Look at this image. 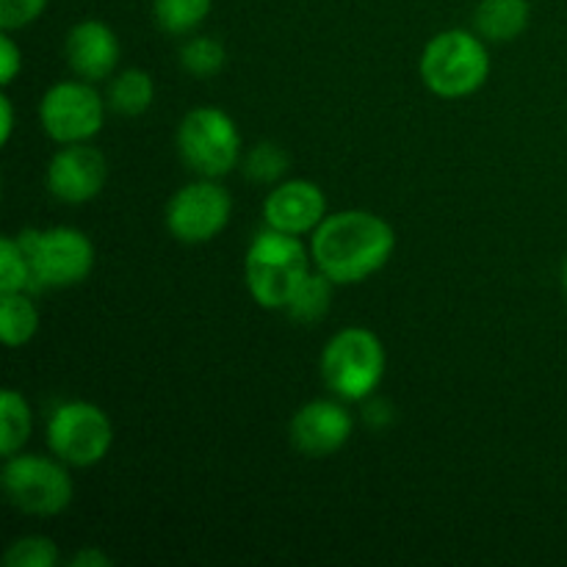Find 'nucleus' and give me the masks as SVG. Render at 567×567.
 <instances>
[{
	"mask_svg": "<svg viewBox=\"0 0 567 567\" xmlns=\"http://www.w3.org/2000/svg\"><path fill=\"white\" fill-rule=\"evenodd\" d=\"M396 249V233L363 208L330 214L310 236V255L316 269L324 271L336 286H354L385 269Z\"/></svg>",
	"mask_w": 567,
	"mask_h": 567,
	"instance_id": "obj_1",
	"label": "nucleus"
},
{
	"mask_svg": "<svg viewBox=\"0 0 567 567\" xmlns=\"http://www.w3.org/2000/svg\"><path fill=\"white\" fill-rule=\"evenodd\" d=\"M308 247L302 236L266 227L252 238L244 258V280L255 302L266 310H286L297 288L310 275Z\"/></svg>",
	"mask_w": 567,
	"mask_h": 567,
	"instance_id": "obj_2",
	"label": "nucleus"
},
{
	"mask_svg": "<svg viewBox=\"0 0 567 567\" xmlns=\"http://www.w3.org/2000/svg\"><path fill=\"white\" fill-rule=\"evenodd\" d=\"M419 72L424 86L437 97H471L491 78L487 42L476 31H465V28L435 33L421 53Z\"/></svg>",
	"mask_w": 567,
	"mask_h": 567,
	"instance_id": "obj_3",
	"label": "nucleus"
},
{
	"mask_svg": "<svg viewBox=\"0 0 567 567\" xmlns=\"http://www.w3.org/2000/svg\"><path fill=\"white\" fill-rule=\"evenodd\" d=\"M388 354L380 336L365 327H347L321 352V380L343 402H365L382 385Z\"/></svg>",
	"mask_w": 567,
	"mask_h": 567,
	"instance_id": "obj_4",
	"label": "nucleus"
},
{
	"mask_svg": "<svg viewBox=\"0 0 567 567\" xmlns=\"http://www.w3.org/2000/svg\"><path fill=\"white\" fill-rule=\"evenodd\" d=\"M177 153L197 177L230 175L244 155L241 131L227 111L199 105L177 125Z\"/></svg>",
	"mask_w": 567,
	"mask_h": 567,
	"instance_id": "obj_5",
	"label": "nucleus"
},
{
	"mask_svg": "<svg viewBox=\"0 0 567 567\" xmlns=\"http://www.w3.org/2000/svg\"><path fill=\"white\" fill-rule=\"evenodd\" d=\"M70 465L61 463L59 457H42V454L17 452L6 457L3 482L6 498L11 507L37 518H53L61 515L72 504L75 485H72Z\"/></svg>",
	"mask_w": 567,
	"mask_h": 567,
	"instance_id": "obj_6",
	"label": "nucleus"
},
{
	"mask_svg": "<svg viewBox=\"0 0 567 567\" xmlns=\"http://www.w3.org/2000/svg\"><path fill=\"white\" fill-rule=\"evenodd\" d=\"M20 241L31 258L33 288H72L81 286L94 269V244L83 230L70 225L48 230L20 233Z\"/></svg>",
	"mask_w": 567,
	"mask_h": 567,
	"instance_id": "obj_7",
	"label": "nucleus"
},
{
	"mask_svg": "<svg viewBox=\"0 0 567 567\" xmlns=\"http://www.w3.org/2000/svg\"><path fill=\"white\" fill-rule=\"evenodd\" d=\"M48 446L70 468H92L109 457L114 446V424L103 408L72 399L50 415Z\"/></svg>",
	"mask_w": 567,
	"mask_h": 567,
	"instance_id": "obj_8",
	"label": "nucleus"
},
{
	"mask_svg": "<svg viewBox=\"0 0 567 567\" xmlns=\"http://www.w3.org/2000/svg\"><path fill=\"white\" fill-rule=\"evenodd\" d=\"M105 103L103 94L89 81H59L39 100V122L42 131L59 144L92 142L103 131Z\"/></svg>",
	"mask_w": 567,
	"mask_h": 567,
	"instance_id": "obj_9",
	"label": "nucleus"
},
{
	"mask_svg": "<svg viewBox=\"0 0 567 567\" xmlns=\"http://www.w3.org/2000/svg\"><path fill=\"white\" fill-rule=\"evenodd\" d=\"M233 216V199L214 177L186 183L166 203V230L183 244H208L221 236Z\"/></svg>",
	"mask_w": 567,
	"mask_h": 567,
	"instance_id": "obj_10",
	"label": "nucleus"
},
{
	"mask_svg": "<svg viewBox=\"0 0 567 567\" xmlns=\"http://www.w3.org/2000/svg\"><path fill=\"white\" fill-rule=\"evenodd\" d=\"M354 432V415L343 399H313L293 413L288 437L305 457H332L349 443Z\"/></svg>",
	"mask_w": 567,
	"mask_h": 567,
	"instance_id": "obj_11",
	"label": "nucleus"
},
{
	"mask_svg": "<svg viewBox=\"0 0 567 567\" xmlns=\"http://www.w3.org/2000/svg\"><path fill=\"white\" fill-rule=\"evenodd\" d=\"M109 181V161L89 142L61 144L48 164V192L64 205L92 203Z\"/></svg>",
	"mask_w": 567,
	"mask_h": 567,
	"instance_id": "obj_12",
	"label": "nucleus"
},
{
	"mask_svg": "<svg viewBox=\"0 0 567 567\" xmlns=\"http://www.w3.org/2000/svg\"><path fill=\"white\" fill-rule=\"evenodd\" d=\"M327 216L330 214H327L324 192L305 177L277 183L264 199L266 227L291 236H313Z\"/></svg>",
	"mask_w": 567,
	"mask_h": 567,
	"instance_id": "obj_13",
	"label": "nucleus"
},
{
	"mask_svg": "<svg viewBox=\"0 0 567 567\" xmlns=\"http://www.w3.org/2000/svg\"><path fill=\"white\" fill-rule=\"evenodd\" d=\"M64 55L70 70L75 72V78L89 83H100L109 81L116 72L122 59V48L114 28L100 20H83L78 25H72V31L66 33Z\"/></svg>",
	"mask_w": 567,
	"mask_h": 567,
	"instance_id": "obj_14",
	"label": "nucleus"
},
{
	"mask_svg": "<svg viewBox=\"0 0 567 567\" xmlns=\"http://www.w3.org/2000/svg\"><path fill=\"white\" fill-rule=\"evenodd\" d=\"M529 0H480L474 9V31L487 44L515 42L529 28Z\"/></svg>",
	"mask_w": 567,
	"mask_h": 567,
	"instance_id": "obj_15",
	"label": "nucleus"
},
{
	"mask_svg": "<svg viewBox=\"0 0 567 567\" xmlns=\"http://www.w3.org/2000/svg\"><path fill=\"white\" fill-rule=\"evenodd\" d=\"M105 103L120 116H142L153 109L155 103V81L147 70H122L111 75Z\"/></svg>",
	"mask_w": 567,
	"mask_h": 567,
	"instance_id": "obj_16",
	"label": "nucleus"
},
{
	"mask_svg": "<svg viewBox=\"0 0 567 567\" xmlns=\"http://www.w3.org/2000/svg\"><path fill=\"white\" fill-rule=\"evenodd\" d=\"M39 332V308L28 291L0 293V338L9 349H20Z\"/></svg>",
	"mask_w": 567,
	"mask_h": 567,
	"instance_id": "obj_17",
	"label": "nucleus"
},
{
	"mask_svg": "<svg viewBox=\"0 0 567 567\" xmlns=\"http://www.w3.org/2000/svg\"><path fill=\"white\" fill-rule=\"evenodd\" d=\"M33 432V413L28 399L14 388H6L0 396V454L11 457V454L22 452Z\"/></svg>",
	"mask_w": 567,
	"mask_h": 567,
	"instance_id": "obj_18",
	"label": "nucleus"
},
{
	"mask_svg": "<svg viewBox=\"0 0 567 567\" xmlns=\"http://www.w3.org/2000/svg\"><path fill=\"white\" fill-rule=\"evenodd\" d=\"M332 293H336V282L324 271H310L302 286L297 288V293L291 297V302H288V319H293L297 324H319L330 313Z\"/></svg>",
	"mask_w": 567,
	"mask_h": 567,
	"instance_id": "obj_19",
	"label": "nucleus"
},
{
	"mask_svg": "<svg viewBox=\"0 0 567 567\" xmlns=\"http://www.w3.org/2000/svg\"><path fill=\"white\" fill-rule=\"evenodd\" d=\"M214 0H153V20L169 37H188L210 14Z\"/></svg>",
	"mask_w": 567,
	"mask_h": 567,
	"instance_id": "obj_20",
	"label": "nucleus"
},
{
	"mask_svg": "<svg viewBox=\"0 0 567 567\" xmlns=\"http://www.w3.org/2000/svg\"><path fill=\"white\" fill-rule=\"evenodd\" d=\"M181 64L192 78H214L225 70L227 50L219 39L214 37H192L181 48Z\"/></svg>",
	"mask_w": 567,
	"mask_h": 567,
	"instance_id": "obj_21",
	"label": "nucleus"
},
{
	"mask_svg": "<svg viewBox=\"0 0 567 567\" xmlns=\"http://www.w3.org/2000/svg\"><path fill=\"white\" fill-rule=\"evenodd\" d=\"M31 288H33L31 258H28L20 238L6 236L3 241H0V293L31 291Z\"/></svg>",
	"mask_w": 567,
	"mask_h": 567,
	"instance_id": "obj_22",
	"label": "nucleus"
},
{
	"mask_svg": "<svg viewBox=\"0 0 567 567\" xmlns=\"http://www.w3.org/2000/svg\"><path fill=\"white\" fill-rule=\"evenodd\" d=\"M291 166V158H288L286 150L275 142H260L244 155V172H247L249 181L255 183H277L286 169Z\"/></svg>",
	"mask_w": 567,
	"mask_h": 567,
	"instance_id": "obj_23",
	"label": "nucleus"
},
{
	"mask_svg": "<svg viewBox=\"0 0 567 567\" xmlns=\"http://www.w3.org/2000/svg\"><path fill=\"white\" fill-rule=\"evenodd\" d=\"M3 563L9 567H55L61 563V554L50 537L25 535L6 548Z\"/></svg>",
	"mask_w": 567,
	"mask_h": 567,
	"instance_id": "obj_24",
	"label": "nucleus"
},
{
	"mask_svg": "<svg viewBox=\"0 0 567 567\" xmlns=\"http://www.w3.org/2000/svg\"><path fill=\"white\" fill-rule=\"evenodd\" d=\"M50 0H0V28L20 31L44 14Z\"/></svg>",
	"mask_w": 567,
	"mask_h": 567,
	"instance_id": "obj_25",
	"label": "nucleus"
},
{
	"mask_svg": "<svg viewBox=\"0 0 567 567\" xmlns=\"http://www.w3.org/2000/svg\"><path fill=\"white\" fill-rule=\"evenodd\" d=\"M20 72H22L20 44L11 39V31H3V37H0V83H3V86H11Z\"/></svg>",
	"mask_w": 567,
	"mask_h": 567,
	"instance_id": "obj_26",
	"label": "nucleus"
},
{
	"mask_svg": "<svg viewBox=\"0 0 567 567\" xmlns=\"http://www.w3.org/2000/svg\"><path fill=\"white\" fill-rule=\"evenodd\" d=\"M11 133H14V103L9 94H0V142L9 144Z\"/></svg>",
	"mask_w": 567,
	"mask_h": 567,
	"instance_id": "obj_27",
	"label": "nucleus"
},
{
	"mask_svg": "<svg viewBox=\"0 0 567 567\" xmlns=\"http://www.w3.org/2000/svg\"><path fill=\"white\" fill-rule=\"evenodd\" d=\"M70 563H72V567H109L111 557L105 551H100V548L92 546V548H81V551H78Z\"/></svg>",
	"mask_w": 567,
	"mask_h": 567,
	"instance_id": "obj_28",
	"label": "nucleus"
},
{
	"mask_svg": "<svg viewBox=\"0 0 567 567\" xmlns=\"http://www.w3.org/2000/svg\"><path fill=\"white\" fill-rule=\"evenodd\" d=\"M563 291H565V299H567V258L563 264Z\"/></svg>",
	"mask_w": 567,
	"mask_h": 567,
	"instance_id": "obj_29",
	"label": "nucleus"
}]
</instances>
